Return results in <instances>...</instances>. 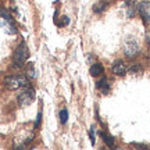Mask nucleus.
Wrapping results in <instances>:
<instances>
[{"instance_id": "10", "label": "nucleus", "mask_w": 150, "mask_h": 150, "mask_svg": "<svg viewBox=\"0 0 150 150\" xmlns=\"http://www.w3.org/2000/svg\"><path fill=\"white\" fill-rule=\"evenodd\" d=\"M100 136L103 138V142L108 146V147H114V138L111 135L106 134V132H100Z\"/></svg>"}, {"instance_id": "1", "label": "nucleus", "mask_w": 150, "mask_h": 150, "mask_svg": "<svg viewBox=\"0 0 150 150\" xmlns=\"http://www.w3.org/2000/svg\"><path fill=\"white\" fill-rule=\"evenodd\" d=\"M4 85L7 89L16 91V89L31 86V82H29V78L24 76V75H10V76L4 78Z\"/></svg>"}, {"instance_id": "3", "label": "nucleus", "mask_w": 150, "mask_h": 150, "mask_svg": "<svg viewBox=\"0 0 150 150\" xmlns=\"http://www.w3.org/2000/svg\"><path fill=\"white\" fill-rule=\"evenodd\" d=\"M122 50H124L125 57H128V59H134V57H136L139 54V45L135 40V38L129 36L124 40Z\"/></svg>"}, {"instance_id": "18", "label": "nucleus", "mask_w": 150, "mask_h": 150, "mask_svg": "<svg viewBox=\"0 0 150 150\" xmlns=\"http://www.w3.org/2000/svg\"><path fill=\"white\" fill-rule=\"evenodd\" d=\"M28 76H31V78H35V76H36V74H35V71H33L32 68L28 71Z\"/></svg>"}, {"instance_id": "16", "label": "nucleus", "mask_w": 150, "mask_h": 150, "mask_svg": "<svg viewBox=\"0 0 150 150\" xmlns=\"http://www.w3.org/2000/svg\"><path fill=\"white\" fill-rule=\"evenodd\" d=\"M95 127H92L91 128V131H89V136H91V142H92V145H95V139H96V138H95Z\"/></svg>"}, {"instance_id": "11", "label": "nucleus", "mask_w": 150, "mask_h": 150, "mask_svg": "<svg viewBox=\"0 0 150 150\" xmlns=\"http://www.w3.org/2000/svg\"><path fill=\"white\" fill-rule=\"evenodd\" d=\"M67 121H68V111H67V108H63L60 111V122L64 125V124H67Z\"/></svg>"}, {"instance_id": "14", "label": "nucleus", "mask_w": 150, "mask_h": 150, "mask_svg": "<svg viewBox=\"0 0 150 150\" xmlns=\"http://www.w3.org/2000/svg\"><path fill=\"white\" fill-rule=\"evenodd\" d=\"M68 24H70V18L67 16H63L61 17V21L57 22L56 25H59V27H65V25H68Z\"/></svg>"}, {"instance_id": "6", "label": "nucleus", "mask_w": 150, "mask_h": 150, "mask_svg": "<svg viewBox=\"0 0 150 150\" xmlns=\"http://www.w3.org/2000/svg\"><path fill=\"white\" fill-rule=\"evenodd\" d=\"M111 71L114 75H118V76H124V75L128 72V68L124 63L122 60H115L111 65Z\"/></svg>"}, {"instance_id": "8", "label": "nucleus", "mask_w": 150, "mask_h": 150, "mask_svg": "<svg viewBox=\"0 0 150 150\" xmlns=\"http://www.w3.org/2000/svg\"><path fill=\"white\" fill-rule=\"evenodd\" d=\"M92 76H99V75H102L104 72V68H103V65L100 63H95V64L91 65V70H89Z\"/></svg>"}, {"instance_id": "15", "label": "nucleus", "mask_w": 150, "mask_h": 150, "mask_svg": "<svg viewBox=\"0 0 150 150\" xmlns=\"http://www.w3.org/2000/svg\"><path fill=\"white\" fill-rule=\"evenodd\" d=\"M128 71L131 72V74H136V72H140L142 68H140V65H131Z\"/></svg>"}, {"instance_id": "13", "label": "nucleus", "mask_w": 150, "mask_h": 150, "mask_svg": "<svg viewBox=\"0 0 150 150\" xmlns=\"http://www.w3.org/2000/svg\"><path fill=\"white\" fill-rule=\"evenodd\" d=\"M40 122H42V110L38 112L36 115V120H35V124H33V129H38L40 127Z\"/></svg>"}, {"instance_id": "19", "label": "nucleus", "mask_w": 150, "mask_h": 150, "mask_svg": "<svg viewBox=\"0 0 150 150\" xmlns=\"http://www.w3.org/2000/svg\"><path fill=\"white\" fill-rule=\"evenodd\" d=\"M146 42H147V45L150 46V31L146 33Z\"/></svg>"}, {"instance_id": "9", "label": "nucleus", "mask_w": 150, "mask_h": 150, "mask_svg": "<svg viewBox=\"0 0 150 150\" xmlns=\"http://www.w3.org/2000/svg\"><path fill=\"white\" fill-rule=\"evenodd\" d=\"M107 7H108V3L106 1V0H102V1H99L97 4H95L93 11H95V13H97V14H102V13L106 10Z\"/></svg>"}, {"instance_id": "4", "label": "nucleus", "mask_w": 150, "mask_h": 150, "mask_svg": "<svg viewBox=\"0 0 150 150\" xmlns=\"http://www.w3.org/2000/svg\"><path fill=\"white\" fill-rule=\"evenodd\" d=\"M33 100H35V91H33L32 88H29V86H28V88H24V91L17 97V102H18V104H20L21 107L29 106Z\"/></svg>"}, {"instance_id": "5", "label": "nucleus", "mask_w": 150, "mask_h": 150, "mask_svg": "<svg viewBox=\"0 0 150 150\" xmlns=\"http://www.w3.org/2000/svg\"><path fill=\"white\" fill-rule=\"evenodd\" d=\"M138 13L145 24H150V1H140L138 4Z\"/></svg>"}, {"instance_id": "7", "label": "nucleus", "mask_w": 150, "mask_h": 150, "mask_svg": "<svg viewBox=\"0 0 150 150\" xmlns=\"http://www.w3.org/2000/svg\"><path fill=\"white\" fill-rule=\"evenodd\" d=\"M96 88L102 92V95H108V92H110V81L107 79V76H103L100 81H97Z\"/></svg>"}, {"instance_id": "17", "label": "nucleus", "mask_w": 150, "mask_h": 150, "mask_svg": "<svg viewBox=\"0 0 150 150\" xmlns=\"http://www.w3.org/2000/svg\"><path fill=\"white\" fill-rule=\"evenodd\" d=\"M135 1H136V0H125V3H127V6H128V7H134Z\"/></svg>"}, {"instance_id": "2", "label": "nucleus", "mask_w": 150, "mask_h": 150, "mask_svg": "<svg viewBox=\"0 0 150 150\" xmlns=\"http://www.w3.org/2000/svg\"><path fill=\"white\" fill-rule=\"evenodd\" d=\"M28 57H29V50H28V46L25 42H21L18 46H17L16 52H14V56H13V64L16 68H20L27 63Z\"/></svg>"}, {"instance_id": "12", "label": "nucleus", "mask_w": 150, "mask_h": 150, "mask_svg": "<svg viewBox=\"0 0 150 150\" xmlns=\"http://www.w3.org/2000/svg\"><path fill=\"white\" fill-rule=\"evenodd\" d=\"M0 18H3L6 21H13L11 16L8 14V11L6 10V8H3V7H0Z\"/></svg>"}]
</instances>
